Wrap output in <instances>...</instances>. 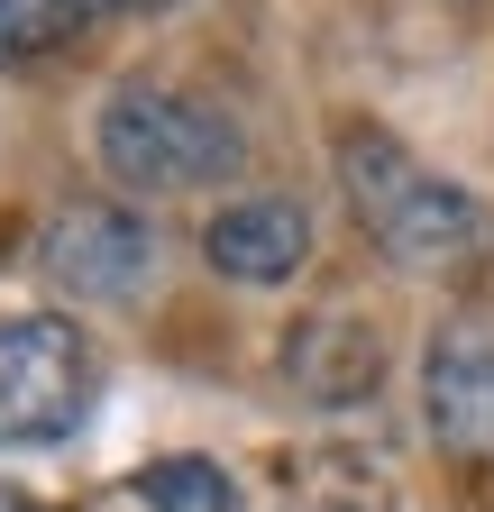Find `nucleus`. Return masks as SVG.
I'll return each instance as SVG.
<instances>
[{
	"instance_id": "obj_6",
	"label": "nucleus",
	"mask_w": 494,
	"mask_h": 512,
	"mask_svg": "<svg viewBox=\"0 0 494 512\" xmlns=\"http://www.w3.org/2000/svg\"><path fill=\"white\" fill-rule=\"evenodd\" d=\"M284 384L312 412H357L385 384V339L366 311H302L284 339Z\"/></svg>"
},
{
	"instance_id": "obj_5",
	"label": "nucleus",
	"mask_w": 494,
	"mask_h": 512,
	"mask_svg": "<svg viewBox=\"0 0 494 512\" xmlns=\"http://www.w3.org/2000/svg\"><path fill=\"white\" fill-rule=\"evenodd\" d=\"M421 421L440 439V458L458 467H494V330L458 320L430 339L421 357Z\"/></svg>"
},
{
	"instance_id": "obj_4",
	"label": "nucleus",
	"mask_w": 494,
	"mask_h": 512,
	"mask_svg": "<svg viewBox=\"0 0 494 512\" xmlns=\"http://www.w3.org/2000/svg\"><path fill=\"white\" fill-rule=\"evenodd\" d=\"M37 275L74 302H138L156 275V229L129 202H65L37 229Z\"/></svg>"
},
{
	"instance_id": "obj_12",
	"label": "nucleus",
	"mask_w": 494,
	"mask_h": 512,
	"mask_svg": "<svg viewBox=\"0 0 494 512\" xmlns=\"http://www.w3.org/2000/svg\"><path fill=\"white\" fill-rule=\"evenodd\" d=\"M119 10H174V0H119Z\"/></svg>"
},
{
	"instance_id": "obj_2",
	"label": "nucleus",
	"mask_w": 494,
	"mask_h": 512,
	"mask_svg": "<svg viewBox=\"0 0 494 512\" xmlns=\"http://www.w3.org/2000/svg\"><path fill=\"white\" fill-rule=\"evenodd\" d=\"M92 147H101V174L129 183V192H211L247 165V128L183 92V83H156V74H129L101 119H92Z\"/></svg>"
},
{
	"instance_id": "obj_1",
	"label": "nucleus",
	"mask_w": 494,
	"mask_h": 512,
	"mask_svg": "<svg viewBox=\"0 0 494 512\" xmlns=\"http://www.w3.org/2000/svg\"><path fill=\"white\" fill-rule=\"evenodd\" d=\"M339 192L366 247L421 284H458L494 256V211L476 192H458L449 174H430L385 128H339Z\"/></svg>"
},
{
	"instance_id": "obj_9",
	"label": "nucleus",
	"mask_w": 494,
	"mask_h": 512,
	"mask_svg": "<svg viewBox=\"0 0 494 512\" xmlns=\"http://www.w3.org/2000/svg\"><path fill=\"white\" fill-rule=\"evenodd\" d=\"M138 503L147 512H247L238 485H229V467H211V458H156V467H138Z\"/></svg>"
},
{
	"instance_id": "obj_7",
	"label": "nucleus",
	"mask_w": 494,
	"mask_h": 512,
	"mask_svg": "<svg viewBox=\"0 0 494 512\" xmlns=\"http://www.w3.org/2000/svg\"><path fill=\"white\" fill-rule=\"evenodd\" d=\"M202 256L229 284H293L312 266V211H302L293 192H238L229 211H211Z\"/></svg>"
},
{
	"instance_id": "obj_8",
	"label": "nucleus",
	"mask_w": 494,
	"mask_h": 512,
	"mask_svg": "<svg viewBox=\"0 0 494 512\" xmlns=\"http://www.w3.org/2000/svg\"><path fill=\"white\" fill-rule=\"evenodd\" d=\"M110 0H0V64H46L101 28Z\"/></svg>"
},
{
	"instance_id": "obj_10",
	"label": "nucleus",
	"mask_w": 494,
	"mask_h": 512,
	"mask_svg": "<svg viewBox=\"0 0 494 512\" xmlns=\"http://www.w3.org/2000/svg\"><path fill=\"white\" fill-rule=\"evenodd\" d=\"M302 503H312V512H394V485L376 476V458H348V448H339V458H302Z\"/></svg>"
},
{
	"instance_id": "obj_3",
	"label": "nucleus",
	"mask_w": 494,
	"mask_h": 512,
	"mask_svg": "<svg viewBox=\"0 0 494 512\" xmlns=\"http://www.w3.org/2000/svg\"><path fill=\"white\" fill-rule=\"evenodd\" d=\"M92 412V339L46 311H0V448H55Z\"/></svg>"
},
{
	"instance_id": "obj_11",
	"label": "nucleus",
	"mask_w": 494,
	"mask_h": 512,
	"mask_svg": "<svg viewBox=\"0 0 494 512\" xmlns=\"http://www.w3.org/2000/svg\"><path fill=\"white\" fill-rule=\"evenodd\" d=\"M0 512H46L37 494H19V485H0Z\"/></svg>"
}]
</instances>
